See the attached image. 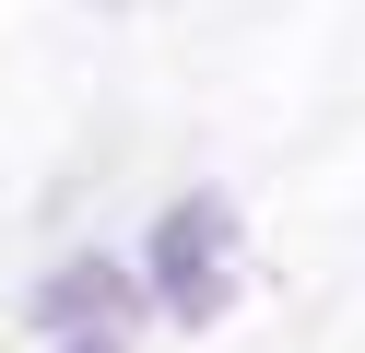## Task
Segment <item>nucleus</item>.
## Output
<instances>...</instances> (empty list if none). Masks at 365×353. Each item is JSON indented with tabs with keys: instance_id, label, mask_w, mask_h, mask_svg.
Masks as SVG:
<instances>
[{
	"instance_id": "1",
	"label": "nucleus",
	"mask_w": 365,
	"mask_h": 353,
	"mask_svg": "<svg viewBox=\"0 0 365 353\" xmlns=\"http://www.w3.org/2000/svg\"><path fill=\"white\" fill-rule=\"evenodd\" d=\"M224 247H236V212H224L212 188H189V200L153 224L142 282L165 295V318H212V306H224Z\"/></svg>"
},
{
	"instance_id": "2",
	"label": "nucleus",
	"mask_w": 365,
	"mask_h": 353,
	"mask_svg": "<svg viewBox=\"0 0 365 353\" xmlns=\"http://www.w3.org/2000/svg\"><path fill=\"white\" fill-rule=\"evenodd\" d=\"M118 318H130V271L118 259H71V271L36 282V329H48V342L59 329H118Z\"/></svg>"
},
{
	"instance_id": "3",
	"label": "nucleus",
	"mask_w": 365,
	"mask_h": 353,
	"mask_svg": "<svg viewBox=\"0 0 365 353\" xmlns=\"http://www.w3.org/2000/svg\"><path fill=\"white\" fill-rule=\"evenodd\" d=\"M48 353H118V329H59Z\"/></svg>"
}]
</instances>
